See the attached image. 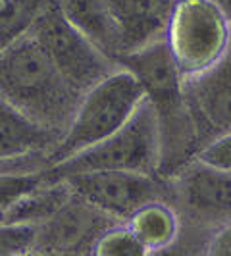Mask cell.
Listing matches in <instances>:
<instances>
[{"label":"cell","instance_id":"cell-24","mask_svg":"<svg viewBox=\"0 0 231 256\" xmlns=\"http://www.w3.org/2000/svg\"><path fill=\"white\" fill-rule=\"evenodd\" d=\"M0 2H4V0H0Z\"/></svg>","mask_w":231,"mask_h":256},{"label":"cell","instance_id":"cell-21","mask_svg":"<svg viewBox=\"0 0 231 256\" xmlns=\"http://www.w3.org/2000/svg\"><path fill=\"white\" fill-rule=\"evenodd\" d=\"M48 168L46 154H27L20 158H4L0 160V174H29Z\"/></svg>","mask_w":231,"mask_h":256},{"label":"cell","instance_id":"cell-2","mask_svg":"<svg viewBox=\"0 0 231 256\" xmlns=\"http://www.w3.org/2000/svg\"><path fill=\"white\" fill-rule=\"evenodd\" d=\"M0 98L31 120L64 133L81 92L27 33L0 52Z\"/></svg>","mask_w":231,"mask_h":256},{"label":"cell","instance_id":"cell-22","mask_svg":"<svg viewBox=\"0 0 231 256\" xmlns=\"http://www.w3.org/2000/svg\"><path fill=\"white\" fill-rule=\"evenodd\" d=\"M206 254L210 256H230L231 254V230L230 224L216 228V231L206 241Z\"/></svg>","mask_w":231,"mask_h":256},{"label":"cell","instance_id":"cell-23","mask_svg":"<svg viewBox=\"0 0 231 256\" xmlns=\"http://www.w3.org/2000/svg\"><path fill=\"white\" fill-rule=\"evenodd\" d=\"M212 4H216L220 10H224V12L230 16L231 14V0H210Z\"/></svg>","mask_w":231,"mask_h":256},{"label":"cell","instance_id":"cell-14","mask_svg":"<svg viewBox=\"0 0 231 256\" xmlns=\"http://www.w3.org/2000/svg\"><path fill=\"white\" fill-rule=\"evenodd\" d=\"M60 14L83 33L112 62L120 56V46L104 0H54Z\"/></svg>","mask_w":231,"mask_h":256},{"label":"cell","instance_id":"cell-17","mask_svg":"<svg viewBox=\"0 0 231 256\" xmlns=\"http://www.w3.org/2000/svg\"><path fill=\"white\" fill-rule=\"evenodd\" d=\"M92 254L98 256H142L146 254L126 222H120L104 231L92 246Z\"/></svg>","mask_w":231,"mask_h":256},{"label":"cell","instance_id":"cell-18","mask_svg":"<svg viewBox=\"0 0 231 256\" xmlns=\"http://www.w3.org/2000/svg\"><path fill=\"white\" fill-rule=\"evenodd\" d=\"M48 178H50L48 168L29 174H0V220L18 196L31 191L33 187L40 185Z\"/></svg>","mask_w":231,"mask_h":256},{"label":"cell","instance_id":"cell-19","mask_svg":"<svg viewBox=\"0 0 231 256\" xmlns=\"http://www.w3.org/2000/svg\"><path fill=\"white\" fill-rule=\"evenodd\" d=\"M192 160L204 164V166L216 168L222 172H231V137L228 133H220L216 137L208 139L200 144V148L194 152Z\"/></svg>","mask_w":231,"mask_h":256},{"label":"cell","instance_id":"cell-13","mask_svg":"<svg viewBox=\"0 0 231 256\" xmlns=\"http://www.w3.org/2000/svg\"><path fill=\"white\" fill-rule=\"evenodd\" d=\"M144 252H162L178 243L181 231L180 214L170 200H150L139 206L126 222Z\"/></svg>","mask_w":231,"mask_h":256},{"label":"cell","instance_id":"cell-6","mask_svg":"<svg viewBox=\"0 0 231 256\" xmlns=\"http://www.w3.org/2000/svg\"><path fill=\"white\" fill-rule=\"evenodd\" d=\"M58 72L81 94L118 68L83 33H79L60 14L54 0H48L29 29Z\"/></svg>","mask_w":231,"mask_h":256},{"label":"cell","instance_id":"cell-9","mask_svg":"<svg viewBox=\"0 0 231 256\" xmlns=\"http://www.w3.org/2000/svg\"><path fill=\"white\" fill-rule=\"evenodd\" d=\"M168 180L176 200H180L196 222L216 228L230 224V172H222L196 160H189Z\"/></svg>","mask_w":231,"mask_h":256},{"label":"cell","instance_id":"cell-20","mask_svg":"<svg viewBox=\"0 0 231 256\" xmlns=\"http://www.w3.org/2000/svg\"><path fill=\"white\" fill-rule=\"evenodd\" d=\"M33 233H35L33 226L0 222V256L29 254L33 244Z\"/></svg>","mask_w":231,"mask_h":256},{"label":"cell","instance_id":"cell-8","mask_svg":"<svg viewBox=\"0 0 231 256\" xmlns=\"http://www.w3.org/2000/svg\"><path fill=\"white\" fill-rule=\"evenodd\" d=\"M116 224H120V220L104 214L102 210L94 208L72 192V196L50 218L33 226L35 233L29 252L92 254L96 239Z\"/></svg>","mask_w":231,"mask_h":256},{"label":"cell","instance_id":"cell-10","mask_svg":"<svg viewBox=\"0 0 231 256\" xmlns=\"http://www.w3.org/2000/svg\"><path fill=\"white\" fill-rule=\"evenodd\" d=\"M230 54L196 76L183 77V98L202 142L230 131Z\"/></svg>","mask_w":231,"mask_h":256},{"label":"cell","instance_id":"cell-15","mask_svg":"<svg viewBox=\"0 0 231 256\" xmlns=\"http://www.w3.org/2000/svg\"><path fill=\"white\" fill-rule=\"evenodd\" d=\"M50 174V172H48ZM72 196V189L64 180L48 178L31 191L18 196L2 216V224H24V226H37L64 204Z\"/></svg>","mask_w":231,"mask_h":256},{"label":"cell","instance_id":"cell-1","mask_svg":"<svg viewBox=\"0 0 231 256\" xmlns=\"http://www.w3.org/2000/svg\"><path fill=\"white\" fill-rule=\"evenodd\" d=\"M116 64L126 68L139 81L144 98L152 106L160 141L158 176L172 178L181 166L192 160L202 141L183 98V77L168 50L166 40L160 38L122 54Z\"/></svg>","mask_w":231,"mask_h":256},{"label":"cell","instance_id":"cell-3","mask_svg":"<svg viewBox=\"0 0 231 256\" xmlns=\"http://www.w3.org/2000/svg\"><path fill=\"white\" fill-rule=\"evenodd\" d=\"M142 100L144 92L139 81L118 66L81 94L60 141L46 154L48 168L112 135Z\"/></svg>","mask_w":231,"mask_h":256},{"label":"cell","instance_id":"cell-5","mask_svg":"<svg viewBox=\"0 0 231 256\" xmlns=\"http://www.w3.org/2000/svg\"><path fill=\"white\" fill-rule=\"evenodd\" d=\"M230 16L210 0H178L164 35L181 77L220 62L230 54Z\"/></svg>","mask_w":231,"mask_h":256},{"label":"cell","instance_id":"cell-7","mask_svg":"<svg viewBox=\"0 0 231 256\" xmlns=\"http://www.w3.org/2000/svg\"><path fill=\"white\" fill-rule=\"evenodd\" d=\"M60 180L79 198L120 222H128L139 206L150 200H168L166 196L172 194L168 178L128 170H87Z\"/></svg>","mask_w":231,"mask_h":256},{"label":"cell","instance_id":"cell-4","mask_svg":"<svg viewBox=\"0 0 231 256\" xmlns=\"http://www.w3.org/2000/svg\"><path fill=\"white\" fill-rule=\"evenodd\" d=\"M158 160L160 141L156 116L150 102L144 98L128 122L112 135L50 166L48 172L56 180L87 170H128L158 176Z\"/></svg>","mask_w":231,"mask_h":256},{"label":"cell","instance_id":"cell-11","mask_svg":"<svg viewBox=\"0 0 231 256\" xmlns=\"http://www.w3.org/2000/svg\"><path fill=\"white\" fill-rule=\"evenodd\" d=\"M120 46V56L142 48L166 35L178 0H104ZM118 60V58H116Z\"/></svg>","mask_w":231,"mask_h":256},{"label":"cell","instance_id":"cell-16","mask_svg":"<svg viewBox=\"0 0 231 256\" xmlns=\"http://www.w3.org/2000/svg\"><path fill=\"white\" fill-rule=\"evenodd\" d=\"M48 0H4L0 2V52L29 33L33 22Z\"/></svg>","mask_w":231,"mask_h":256},{"label":"cell","instance_id":"cell-12","mask_svg":"<svg viewBox=\"0 0 231 256\" xmlns=\"http://www.w3.org/2000/svg\"><path fill=\"white\" fill-rule=\"evenodd\" d=\"M62 133L31 120L0 98V160L27 154H48Z\"/></svg>","mask_w":231,"mask_h":256}]
</instances>
